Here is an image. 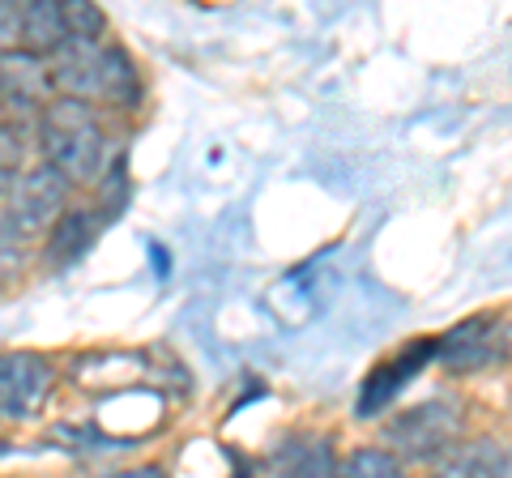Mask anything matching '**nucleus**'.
<instances>
[{
  "instance_id": "1",
  "label": "nucleus",
  "mask_w": 512,
  "mask_h": 478,
  "mask_svg": "<svg viewBox=\"0 0 512 478\" xmlns=\"http://www.w3.org/2000/svg\"><path fill=\"white\" fill-rule=\"evenodd\" d=\"M52 86L64 90V99H77V103H111V107H133L141 99V82H137V69L116 43H103V39H64L52 60Z\"/></svg>"
},
{
  "instance_id": "2",
  "label": "nucleus",
  "mask_w": 512,
  "mask_h": 478,
  "mask_svg": "<svg viewBox=\"0 0 512 478\" xmlns=\"http://www.w3.org/2000/svg\"><path fill=\"white\" fill-rule=\"evenodd\" d=\"M39 146L43 163L56 167L69 184L99 180L107 167V129L90 103L52 99L39 111Z\"/></svg>"
},
{
  "instance_id": "3",
  "label": "nucleus",
  "mask_w": 512,
  "mask_h": 478,
  "mask_svg": "<svg viewBox=\"0 0 512 478\" xmlns=\"http://www.w3.org/2000/svg\"><path fill=\"white\" fill-rule=\"evenodd\" d=\"M461 440V406L448 397H431L423 406H410L384 423V444L402 461H436Z\"/></svg>"
},
{
  "instance_id": "4",
  "label": "nucleus",
  "mask_w": 512,
  "mask_h": 478,
  "mask_svg": "<svg viewBox=\"0 0 512 478\" xmlns=\"http://www.w3.org/2000/svg\"><path fill=\"white\" fill-rule=\"evenodd\" d=\"M69 180L56 171V167H26L18 180L9 188V210L5 222L13 235H39V231H52L56 222L69 214Z\"/></svg>"
},
{
  "instance_id": "5",
  "label": "nucleus",
  "mask_w": 512,
  "mask_h": 478,
  "mask_svg": "<svg viewBox=\"0 0 512 478\" xmlns=\"http://www.w3.org/2000/svg\"><path fill=\"white\" fill-rule=\"evenodd\" d=\"M436 355L448 372H483L491 363H504L512 355V321L508 316H470L453 333L436 338Z\"/></svg>"
},
{
  "instance_id": "6",
  "label": "nucleus",
  "mask_w": 512,
  "mask_h": 478,
  "mask_svg": "<svg viewBox=\"0 0 512 478\" xmlns=\"http://www.w3.org/2000/svg\"><path fill=\"white\" fill-rule=\"evenodd\" d=\"M52 393V363L30 355V350H13L0 355V419H30Z\"/></svg>"
},
{
  "instance_id": "7",
  "label": "nucleus",
  "mask_w": 512,
  "mask_h": 478,
  "mask_svg": "<svg viewBox=\"0 0 512 478\" xmlns=\"http://www.w3.org/2000/svg\"><path fill=\"white\" fill-rule=\"evenodd\" d=\"M52 69L43 56L30 52H0V103L9 111H30V107H47L52 103Z\"/></svg>"
},
{
  "instance_id": "8",
  "label": "nucleus",
  "mask_w": 512,
  "mask_h": 478,
  "mask_svg": "<svg viewBox=\"0 0 512 478\" xmlns=\"http://www.w3.org/2000/svg\"><path fill=\"white\" fill-rule=\"evenodd\" d=\"M436 355V338H427V342H410L402 355L397 359H389V363H380V368H372L367 372V380H363V389H359V402H355V410H359V419H376V414L393 402L397 393H402V385L423 368V363Z\"/></svg>"
},
{
  "instance_id": "9",
  "label": "nucleus",
  "mask_w": 512,
  "mask_h": 478,
  "mask_svg": "<svg viewBox=\"0 0 512 478\" xmlns=\"http://www.w3.org/2000/svg\"><path fill=\"white\" fill-rule=\"evenodd\" d=\"M342 457L333 449V436L295 432L269 453V478H338Z\"/></svg>"
},
{
  "instance_id": "10",
  "label": "nucleus",
  "mask_w": 512,
  "mask_h": 478,
  "mask_svg": "<svg viewBox=\"0 0 512 478\" xmlns=\"http://www.w3.org/2000/svg\"><path fill=\"white\" fill-rule=\"evenodd\" d=\"M431 478H512V449L495 436L457 440L431 466Z\"/></svg>"
},
{
  "instance_id": "11",
  "label": "nucleus",
  "mask_w": 512,
  "mask_h": 478,
  "mask_svg": "<svg viewBox=\"0 0 512 478\" xmlns=\"http://www.w3.org/2000/svg\"><path fill=\"white\" fill-rule=\"evenodd\" d=\"M60 43H64L60 5H47V0H30V5H22V52L52 56Z\"/></svg>"
},
{
  "instance_id": "12",
  "label": "nucleus",
  "mask_w": 512,
  "mask_h": 478,
  "mask_svg": "<svg viewBox=\"0 0 512 478\" xmlns=\"http://www.w3.org/2000/svg\"><path fill=\"white\" fill-rule=\"evenodd\" d=\"M99 227H103L99 214L69 210V214H64L56 227H52V244H47V257H52V261H73V257H82Z\"/></svg>"
},
{
  "instance_id": "13",
  "label": "nucleus",
  "mask_w": 512,
  "mask_h": 478,
  "mask_svg": "<svg viewBox=\"0 0 512 478\" xmlns=\"http://www.w3.org/2000/svg\"><path fill=\"white\" fill-rule=\"evenodd\" d=\"M338 478H406V466L380 444H363V449H350L342 457Z\"/></svg>"
},
{
  "instance_id": "14",
  "label": "nucleus",
  "mask_w": 512,
  "mask_h": 478,
  "mask_svg": "<svg viewBox=\"0 0 512 478\" xmlns=\"http://www.w3.org/2000/svg\"><path fill=\"white\" fill-rule=\"evenodd\" d=\"M60 18H64V39H103L107 30V13L99 5H82V0H64L60 5Z\"/></svg>"
},
{
  "instance_id": "15",
  "label": "nucleus",
  "mask_w": 512,
  "mask_h": 478,
  "mask_svg": "<svg viewBox=\"0 0 512 478\" xmlns=\"http://www.w3.org/2000/svg\"><path fill=\"white\" fill-rule=\"evenodd\" d=\"M22 158H26L22 133L13 129V124H0V193H9L13 180H18V175L26 171Z\"/></svg>"
},
{
  "instance_id": "16",
  "label": "nucleus",
  "mask_w": 512,
  "mask_h": 478,
  "mask_svg": "<svg viewBox=\"0 0 512 478\" xmlns=\"http://www.w3.org/2000/svg\"><path fill=\"white\" fill-rule=\"evenodd\" d=\"M22 47V5L0 0V52H18Z\"/></svg>"
},
{
  "instance_id": "17",
  "label": "nucleus",
  "mask_w": 512,
  "mask_h": 478,
  "mask_svg": "<svg viewBox=\"0 0 512 478\" xmlns=\"http://www.w3.org/2000/svg\"><path fill=\"white\" fill-rule=\"evenodd\" d=\"M111 478H167V474L154 470V466H137V470H124V474H111Z\"/></svg>"
}]
</instances>
